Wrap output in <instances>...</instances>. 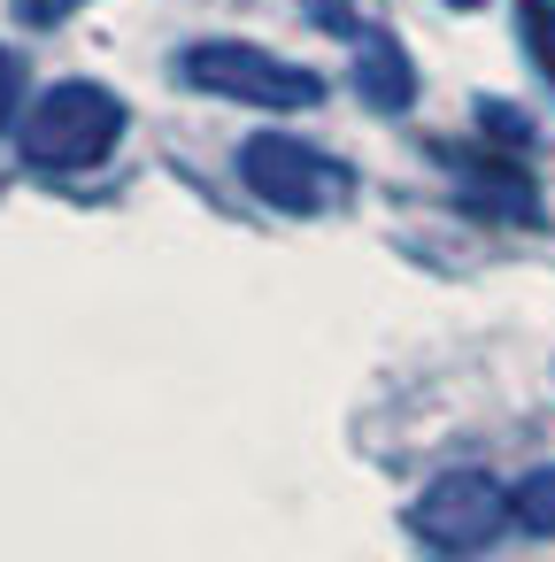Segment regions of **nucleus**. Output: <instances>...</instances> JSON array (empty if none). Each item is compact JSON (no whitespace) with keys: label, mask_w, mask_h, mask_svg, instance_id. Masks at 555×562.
Instances as JSON below:
<instances>
[{"label":"nucleus","mask_w":555,"mask_h":562,"mask_svg":"<svg viewBox=\"0 0 555 562\" xmlns=\"http://www.w3.org/2000/svg\"><path fill=\"white\" fill-rule=\"evenodd\" d=\"M132 132V109L116 86H93V78H63L47 93L24 101L16 116V155L32 178H86L101 170Z\"/></svg>","instance_id":"1"},{"label":"nucleus","mask_w":555,"mask_h":562,"mask_svg":"<svg viewBox=\"0 0 555 562\" xmlns=\"http://www.w3.org/2000/svg\"><path fill=\"white\" fill-rule=\"evenodd\" d=\"M178 78L193 93H217V101H240V109H270V116H301L324 101V78L255 47V40H193L178 47Z\"/></svg>","instance_id":"2"},{"label":"nucleus","mask_w":555,"mask_h":562,"mask_svg":"<svg viewBox=\"0 0 555 562\" xmlns=\"http://www.w3.org/2000/svg\"><path fill=\"white\" fill-rule=\"evenodd\" d=\"M401 524L432 554H478V547H493L517 524V485H501L493 470H440V477L417 485Z\"/></svg>","instance_id":"3"},{"label":"nucleus","mask_w":555,"mask_h":562,"mask_svg":"<svg viewBox=\"0 0 555 562\" xmlns=\"http://www.w3.org/2000/svg\"><path fill=\"white\" fill-rule=\"evenodd\" d=\"M240 186L278 216H332L355 193V170L340 155L309 147L301 132H255L240 147Z\"/></svg>","instance_id":"4"},{"label":"nucleus","mask_w":555,"mask_h":562,"mask_svg":"<svg viewBox=\"0 0 555 562\" xmlns=\"http://www.w3.org/2000/svg\"><path fill=\"white\" fill-rule=\"evenodd\" d=\"M447 162H455V193H463V209L501 216V224H547V201L532 193L524 162H501V147H486V139H478V155H455V147H447Z\"/></svg>","instance_id":"5"},{"label":"nucleus","mask_w":555,"mask_h":562,"mask_svg":"<svg viewBox=\"0 0 555 562\" xmlns=\"http://www.w3.org/2000/svg\"><path fill=\"white\" fill-rule=\"evenodd\" d=\"M417 93H424V78H417L409 47L393 32H355V101L370 116H409Z\"/></svg>","instance_id":"6"},{"label":"nucleus","mask_w":555,"mask_h":562,"mask_svg":"<svg viewBox=\"0 0 555 562\" xmlns=\"http://www.w3.org/2000/svg\"><path fill=\"white\" fill-rule=\"evenodd\" d=\"M470 116H478V139H486V147H501V155H532V116H524V109H509V101H478Z\"/></svg>","instance_id":"7"},{"label":"nucleus","mask_w":555,"mask_h":562,"mask_svg":"<svg viewBox=\"0 0 555 562\" xmlns=\"http://www.w3.org/2000/svg\"><path fill=\"white\" fill-rule=\"evenodd\" d=\"M517 32H524L532 70L555 86V0H517Z\"/></svg>","instance_id":"8"},{"label":"nucleus","mask_w":555,"mask_h":562,"mask_svg":"<svg viewBox=\"0 0 555 562\" xmlns=\"http://www.w3.org/2000/svg\"><path fill=\"white\" fill-rule=\"evenodd\" d=\"M517 524L540 531V539H555V462L532 470V477H517Z\"/></svg>","instance_id":"9"},{"label":"nucleus","mask_w":555,"mask_h":562,"mask_svg":"<svg viewBox=\"0 0 555 562\" xmlns=\"http://www.w3.org/2000/svg\"><path fill=\"white\" fill-rule=\"evenodd\" d=\"M16 9V24H32V32H55V24H70L78 9H93V0H9Z\"/></svg>","instance_id":"10"},{"label":"nucleus","mask_w":555,"mask_h":562,"mask_svg":"<svg viewBox=\"0 0 555 562\" xmlns=\"http://www.w3.org/2000/svg\"><path fill=\"white\" fill-rule=\"evenodd\" d=\"M16 101H24V63L0 47V132H16Z\"/></svg>","instance_id":"11"},{"label":"nucleus","mask_w":555,"mask_h":562,"mask_svg":"<svg viewBox=\"0 0 555 562\" xmlns=\"http://www.w3.org/2000/svg\"><path fill=\"white\" fill-rule=\"evenodd\" d=\"M317 24L324 32H340V40H355L363 24H355V0H317Z\"/></svg>","instance_id":"12"},{"label":"nucleus","mask_w":555,"mask_h":562,"mask_svg":"<svg viewBox=\"0 0 555 562\" xmlns=\"http://www.w3.org/2000/svg\"><path fill=\"white\" fill-rule=\"evenodd\" d=\"M440 9H463V16H470V9H486V0H440Z\"/></svg>","instance_id":"13"}]
</instances>
